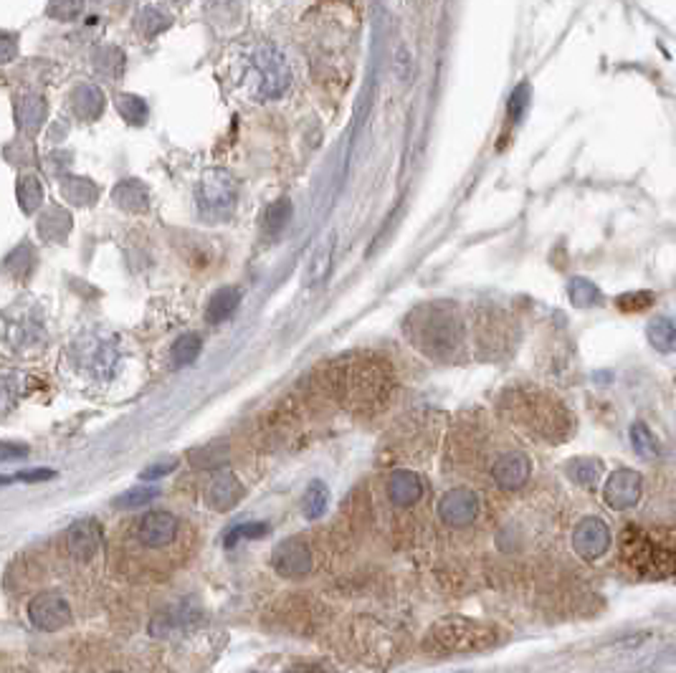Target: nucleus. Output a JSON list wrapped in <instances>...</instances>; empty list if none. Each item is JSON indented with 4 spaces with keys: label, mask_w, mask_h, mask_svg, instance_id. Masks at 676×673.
<instances>
[{
    "label": "nucleus",
    "mask_w": 676,
    "mask_h": 673,
    "mask_svg": "<svg viewBox=\"0 0 676 673\" xmlns=\"http://www.w3.org/2000/svg\"><path fill=\"white\" fill-rule=\"evenodd\" d=\"M646 339L656 352H663V354L676 352V324L671 319H666V317L651 319L649 327H646Z\"/></svg>",
    "instance_id": "obj_17"
},
{
    "label": "nucleus",
    "mask_w": 676,
    "mask_h": 673,
    "mask_svg": "<svg viewBox=\"0 0 676 673\" xmlns=\"http://www.w3.org/2000/svg\"><path fill=\"white\" fill-rule=\"evenodd\" d=\"M631 445H634L635 456L644 458V461H651V458L659 456V441L653 438V433L649 431L646 423H634L631 426Z\"/></svg>",
    "instance_id": "obj_20"
},
{
    "label": "nucleus",
    "mask_w": 676,
    "mask_h": 673,
    "mask_svg": "<svg viewBox=\"0 0 676 673\" xmlns=\"http://www.w3.org/2000/svg\"><path fill=\"white\" fill-rule=\"evenodd\" d=\"M572 550L588 562L600 560L610 550L608 525L603 519H598V516H585L572 532Z\"/></svg>",
    "instance_id": "obj_5"
},
{
    "label": "nucleus",
    "mask_w": 676,
    "mask_h": 673,
    "mask_svg": "<svg viewBox=\"0 0 676 673\" xmlns=\"http://www.w3.org/2000/svg\"><path fill=\"white\" fill-rule=\"evenodd\" d=\"M177 469V458H165L160 463H152L148 466L145 471L140 473L142 476V481H155V479H163L167 473H173Z\"/></svg>",
    "instance_id": "obj_31"
},
{
    "label": "nucleus",
    "mask_w": 676,
    "mask_h": 673,
    "mask_svg": "<svg viewBox=\"0 0 676 673\" xmlns=\"http://www.w3.org/2000/svg\"><path fill=\"white\" fill-rule=\"evenodd\" d=\"M395 71H398V79L408 81L410 79V56H408L406 49L398 51V58H395Z\"/></svg>",
    "instance_id": "obj_34"
},
{
    "label": "nucleus",
    "mask_w": 676,
    "mask_h": 673,
    "mask_svg": "<svg viewBox=\"0 0 676 673\" xmlns=\"http://www.w3.org/2000/svg\"><path fill=\"white\" fill-rule=\"evenodd\" d=\"M198 202L211 216H229L233 211V202H236V183L226 173L205 175V180L201 183V190H198Z\"/></svg>",
    "instance_id": "obj_6"
},
{
    "label": "nucleus",
    "mask_w": 676,
    "mask_h": 673,
    "mask_svg": "<svg viewBox=\"0 0 676 673\" xmlns=\"http://www.w3.org/2000/svg\"><path fill=\"white\" fill-rule=\"evenodd\" d=\"M177 529H180V522L176 519V514L149 512L137 526V539L149 550H160L177 537Z\"/></svg>",
    "instance_id": "obj_10"
},
{
    "label": "nucleus",
    "mask_w": 676,
    "mask_h": 673,
    "mask_svg": "<svg viewBox=\"0 0 676 673\" xmlns=\"http://www.w3.org/2000/svg\"><path fill=\"white\" fill-rule=\"evenodd\" d=\"M241 497H244V486L229 471L218 473L208 486V494H205L211 509H216V512H230L241 501Z\"/></svg>",
    "instance_id": "obj_13"
},
{
    "label": "nucleus",
    "mask_w": 676,
    "mask_h": 673,
    "mask_svg": "<svg viewBox=\"0 0 676 673\" xmlns=\"http://www.w3.org/2000/svg\"><path fill=\"white\" fill-rule=\"evenodd\" d=\"M438 519L446 526H469L479 516V498L469 489H451L438 501Z\"/></svg>",
    "instance_id": "obj_7"
},
{
    "label": "nucleus",
    "mask_w": 676,
    "mask_h": 673,
    "mask_svg": "<svg viewBox=\"0 0 676 673\" xmlns=\"http://www.w3.org/2000/svg\"><path fill=\"white\" fill-rule=\"evenodd\" d=\"M56 471L51 469H28V471L15 473V481H28V484H36V481H49L54 479Z\"/></svg>",
    "instance_id": "obj_33"
},
{
    "label": "nucleus",
    "mask_w": 676,
    "mask_h": 673,
    "mask_svg": "<svg viewBox=\"0 0 676 673\" xmlns=\"http://www.w3.org/2000/svg\"><path fill=\"white\" fill-rule=\"evenodd\" d=\"M529 473H532V463L525 453L519 451H507L501 453L494 466H491V479L494 484L500 486L501 491H517L529 481Z\"/></svg>",
    "instance_id": "obj_9"
},
{
    "label": "nucleus",
    "mask_w": 676,
    "mask_h": 673,
    "mask_svg": "<svg viewBox=\"0 0 676 673\" xmlns=\"http://www.w3.org/2000/svg\"><path fill=\"white\" fill-rule=\"evenodd\" d=\"M335 243H338V233L329 230L322 241L317 243V248L311 251L310 266H307V286H317L320 282H325L327 274L332 269V256H335Z\"/></svg>",
    "instance_id": "obj_15"
},
{
    "label": "nucleus",
    "mask_w": 676,
    "mask_h": 673,
    "mask_svg": "<svg viewBox=\"0 0 676 673\" xmlns=\"http://www.w3.org/2000/svg\"><path fill=\"white\" fill-rule=\"evenodd\" d=\"M201 350H203V339H201V335H195V332L183 335L176 345H173V350H170V354H173V364H176V367H185V364L195 363Z\"/></svg>",
    "instance_id": "obj_18"
},
{
    "label": "nucleus",
    "mask_w": 676,
    "mask_h": 673,
    "mask_svg": "<svg viewBox=\"0 0 676 673\" xmlns=\"http://www.w3.org/2000/svg\"><path fill=\"white\" fill-rule=\"evenodd\" d=\"M117 202L122 205L127 213H140L145 208V188H140L137 183H124L117 188Z\"/></svg>",
    "instance_id": "obj_24"
},
{
    "label": "nucleus",
    "mask_w": 676,
    "mask_h": 673,
    "mask_svg": "<svg viewBox=\"0 0 676 673\" xmlns=\"http://www.w3.org/2000/svg\"><path fill=\"white\" fill-rule=\"evenodd\" d=\"M289 218H292V202L276 201L274 205H271L269 211H266L264 223H266V229H269L271 233H279V230L284 229L286 223H289Z\"/></svg>",
    "instance_id": "obj_27"
},
{
    "label": "nucleus",
    "mask_w": 676,
    "mask_h": 673,
    "mask_svg": "<svg viewBox=\"0 0 676 673\" xmlns=\"http://www.w3.org/2000/svg\"><path fill=\"white\" fill-rule=\"evenodd\" d=\"M155 497H158V489H152V486L149 489H130L120 498H114V507H120V509H140V507H145Z\"/></svg>",
    "instance_id": "obj_26"
},
{
    "label": "nucleus",
    "mask_w": 676,
    "mask_h": 673,
    "mask_svg": "<svg viewBox=\"0 0 676 673\" xmlns=\"http://www.w3.org/2000/svg\"><path fill=\"white\" fill-rule=\"evenodd\" d=\"M190 463L203 471H218L226 463V448L223 445H205L190 453Z\"/></svg>",
    "instance_id": "obj_23"
},
{
    "label": "nucleus",
    "mask_w": 676,
    "mask_h": 673,
    "mask_svg": "<svg viewBox=\"0 0 676 673\" xmlns=\"http://www.w3.org/2000/svg\"><path fill=\"white\" fill-rule=\"evenodd\" d=\"M99 544H102V526L95 519H82L67 532L68 552L77 560H92L99 552Z\"/></svg>",
    "instance_id": "obj_12"
},
{
    "label": "nucleus",
    "mask_w": 676,
    "mask_h": 673,
    "mask_svg": "<svg viewBox=\"0 0 676 673\" xmlns=\"http://www.w3.org/2000/svg\"><path fill=\"white\" fill-rule=\"evenodd\" d=\"M653 294L651 292H626L621 297L616 299V307L623 311V314H635V311H646L653 307Z\"/></svg>",
    "instance_id": "obj_25"
},
{
    "label": "nucleus",
    "mask_w": 676,
    "mask_h": 673,
    "mask_svg": "<svg viewBox=\"0 0 676 673\" xmlns=\"http://www.w3.org/2000/svg\"><path fill=\"white\" fill-rule=\"evenodd\" d=\"M497 643V631L484 623H476L469 618H444L433 623V628L426 633V651L438 656H454V653H476L487 651Z\"/></svg>",
    "instance_id": "obj_2"
},
{
    "label": "nucleus",
    "mask_w": 676,
    "mask_h": 673,
    "mask_svg": "<svg viewBox=\"0 0 676 673\" xmlns=\"http://www.w3.org/2000/svg\"><path fill=\"white\" fill-rule=\"evenodd\" d=\"M623 565L641 578H666L676 572V529H626L621 539Z\"/></svg>",
    "instance_id": "obj_1"
},
{
    "label": "nucleus",
    "mask_w": 676,
    "mask_h": 673,
    "mask_svg": "<svg viewBox=\"0 0 676 673\" xmlns=\"http://www.w3.org/2000/svg\"><path fill=\"white\" fill-rule=\"evenodd\" d=\"M241 289H236V286H226V289H221L216 292L211 301H208V307H205V319L211 324H221L223 319H229L233 311L239 310V304H241Z\"/></svg>",
    "instance_id": "obj_16"
},
{
    "label": "nucleus",
    "mask_w": 676,
    "mask_h": 673,
    "mask_svg": "<svg viewBox=\"0 0 676 673\" xmlns=\"http://www.w3.org/2000/svg\"><path fill=\"white\" fill-rule=\"evenodd\" d=\"M274 570L284 578H304L311 572V552L302 539H284L274 550Z\"/></svg>",
    "instance_id": "obj_11"
},
{
    "label": "nucleus",
    "mask_w": 676,
    "mask_h": 673,
    "mask_svg": "<svg viewBox=\"0 0 676 673\" xmlns=\"http://www.w3.org/2000/svg\"><path fill=\"white\" fill-rule=\"evenodd\" d=\"M568 473L575 484L593 486L598 484V479H600V473H603V466H600V461H595V458H575V461H570L568 463Z\"/></svg>",
    "instance_id": "obj_21"
},
{
    "label": "nucleus",
    "mask_w": 676,
    "mask_h": 673,
    "mask_svg": "<svg viewBox=\"0 0 676 673\" xmlns=\"http://www.w3.org/2000/svg\"><path fill=\"white\" fill-rule=\"evenodd\" d=\"M568 297L570 304L575 307V310H590L595 307L598 301H600V292H598V286L593 282H588V279H572L568 283Z\"/></svg>",
    "instance_id": "obj_19"
},
{
    "label": "nucleus",
    "mask_w": 676,
    "mask_h": 673,
    "mask_svg": "<svg viewBox=\"0 0 676 673\" xmlns=\"http://www.w3.org/2000/svg\"><path fill=\"white\" fill-rule=\"evenodd\" d=\"M41 198H43V193H41V185L33 180V177H28V180H23L21 183V190H18V201H21V205H23V211L26 213H33L39 205H41Z\"/></svg>",
    "instance_id": "obj_28"
},
{
    "label": "nucleus",
    "mask_w": 676,
    "mask_h": 673,
    "mask_svg": "<svg viewBox=\"0 0 676 673\" xmlns=\"http://www.w3.org/2000/svg\"><path fill=\"white\" fill-rule=\"evenodd\" d=\"M423 494V481L419 473L413 471H392L388 479V498L395 507L406 509L413 507Z\"/></svg>",
    "instance_id": "obj_14"
},
{
    "label": "nucleus",
    "mask_w": 676,
    "mask_h": 673,
    "mask_svg": "<svg viewBox=\"0 0 676 673\" xmlns=\"http://www.w3.org/2000/svg\"><path fill=\"white\" fill-rule=\"evenodd\" d=\"M641 491H644V484H641V476L631 469H621V471H613L606 481V489H603V497H606V504L616 512H628L634 509L635 504L641 501Z\"/></svg>",
    "instance_id": "obj_8"
},
{
    "label": "nucleus",
    "mask_w": 676,
    "mask_h": 673,
    "mask_svg": "<svg viewBox=\"0 0 676 673\" xmlns=\"http://www.w3.org/2000/svg\"><path fill=\"white\" fill-rule=\"evenodd\" d=\"M529 104V89L527 84H522V86H517L514 89L512 99H509V121H517L522 114H525V109Z\"/></svg>",
    "instance_id": "obj_30"
},
{
    "label": "nucleus",
    "mask_w": 676,
    "mask_h": 673,
    "mask_svg": "<svg viewBox=\"0 0 676 673\" xmlns=\"http://www.w3.org/2000/svg\"><path fill=\"white\" fill-rule=\"evenodd\" d=\"M266 534H269V525H264V522L241 525L230 532V537L226 539V547H233V544H236V539H258V537H266Z\"/></svg>",
    "instance_id": "obj_29"
},
{
    "label": "nucleus",
    "mask_w": 676,
    "mask_h": 673,
    "mask_svg": "<svg viewBox=\"0 0 676 673\" xmlns=\"http://www.w3.org/2000/svg\"><path fill=\"white\" fill-rule=\"evenodd\" d=\"M327 501H329V491L322 481H311L307 486V494L302 501V509L307 514V519H320L327 512Z\"/></svg>",
    "instance_id": "obj_22"
},
{
    "label": "nucleus",
    "mask_w": 676,
    "mask_h": 673,
    "mask_svg": "<svg viewBox=\"0 0 676 673\" xmlns=\"http://www.w3.org/2000/svg\"><path fill=\"white\" fill-rule=\"evenodd\" d=\"M244 81L258 99H276L289 89L292 71L286 58L274 46L264 43L246 54Z\"/></svg>",
    "instance_id": "obj_3"
},
{
    "label": "nucleus",
    "mask_w": 676,
    "mask_h": 673,
    "mask_svg": "<svg viewBox=\"0 0 676 673\" xmlns=\"http://www.w3.org/2000/svg\"><path fill=\"white\" fill-rule=\"evenodd\" d=\"M28 456L26 444H11V441H0V461H18Z\"/></svg>",
    "instance_id": "obj_32"
},
{
    "label": "nucleus",
    "mask_w": 676,
    "mask_h": 673,
    "mask_svg": "<svg viewBox=\"0 0 676 673\" xmlns=\"http://www.w3.org/2000/svg\"><path fill=\"white\" fill-rule=\"evenodd\" d=\"M28 618L43 633H56L71 623V606L56 593L36 595L28 606Z\"/></svg>",
    "instance_id": "obj_4"
}]
</instances>
